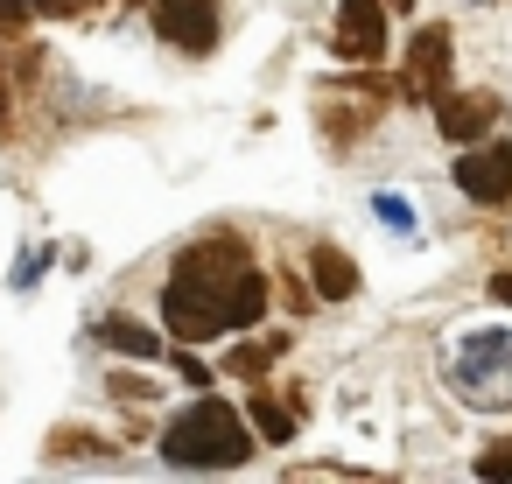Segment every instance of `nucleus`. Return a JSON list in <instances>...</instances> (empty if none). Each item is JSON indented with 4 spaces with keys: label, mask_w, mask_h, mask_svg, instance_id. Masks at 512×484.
I'll return each instance as SVG.
<instances>
[{
    "label": "nucleus",
    "mask_w": 512,
    "mask_h": 484,
    "mask_svg": "<svg viewBox=\"0 0 512 484\" xmlns=\"http://www.w3.org/2000/svg\"><path fill=\"white\" fill-rule=\"evenodd\" d=\"M491 302H505V309H512V274H491Z\"/></svg>",
    "instance_id": "nucleus-16"
},
{
    "label": "nucleus",
    "mask_w": 512,
    "mask_h": 484,
    "mask_svg": "<svg viewBox=\"0 0 512 484\" xmlns=\"http://www.w3.org/2000/svg\"><path fill=\"white\" fill-rule=\"evenodd\" d=\"M386 8H393V15H400V8H414V0H386Z\"/></svg>",
    "instance_id": "nucleus-18"
},
{
    "label": "nucleus",
    "mask_w": 512,
    "mask_h": 484,
    "mask_svg": "<svg viewBox=\"0 0 512 484\" xmlns=\"http://www.w3.org/2000/svg\"><path fill=\"white\" fill-rule=\"evenodd\" d=\"M260 316H267V274L246 260L239 239H197L162 288V323L176 344H204V337L246 330Z\"/></svg>",
    "instance_id": "nucleus-1"
},
{
    "label": "nucleus",
    "mask_w": 512,
    "mask_h": 484,
    "mask_svg": "<svg viewBox=\"0 0 512 484\" xmlns=\"http://www.w3.org/2000/svg\"><path fill=\"white\" fill-rule=\"evenodd\" d=\"M372 211H379L393 232H414V211H407V197H386V190H379V197H372Z\"/></svg>",
    "instance_id": "nucleus-13"
},
{
    "label": "nucleus",
    "mask_w": 512,
    "mask_h": 484,
    "mask_svg": "<svg viewBox=\"0 0 512 484\" xmlns=\"http://www.w3.org/2000/svg\"><path fill=\"white\" fill-rule=\"evenodd\" d=\"M99 344H113V351H127V358H162V337L141 330L134 316H106V323H99Z\"/></svg>",
    "instance_id": "nucleus-10"
},
{
    "label": "nucleus",
    "mask_w": 512,
    "mask_h": 484,
    "mask_svg": "<svg viewBox=\"0 0 512 484\" xmlns=\"http://www.w3.org/2000/svg\"><path fill=\"white\" fill-rule=\"evenodd\" d=\"M246 456H253V435L225 400H190L162 428V463H176V470H239Z\"/></svg>",
    "instance_id": "nucleus-2"
},
{
    "label": "nucleus",
    "mask_w": 512,
    "mask_h": 484,
    "mask_svg": "<svg viewBox=\"0 0 512 484\" xmlns=\"http://www.w3.org/2000/svg\"><path fill=\"white\" fill-rule=\"evenodd\" d=\"M449 57H456V43H449V29H421L414 43H407V78H400V92L407 99H442L449 92Z\"/></svg>",
    "instance_id": "nucleus-7"
},
{
    "label": "nucleus",
    "mask_w": 512,
    "mask_h": 484,
    "mask_svg": "<svg viewBox=\"0 0 512 484\" xmlns=\"http://www.w3.org/2000/svg\"><path fill=\"white\" fill-rule=\"evenodd\" d=\"M386 0H337V22H330V50L337 64H379L386 57Z\"/></svg>",
    "instance_id": "nucleus-4"
},
{
    "label": "nucleus",
    "mask_w": 512,
    "mask_h": 484,
    "mask_svg": "<svg viewBox=\"0 0 512 484\" xmlns=\"http://www.w3.org/2000/svg\"><path fill=\"white\" fill-rule=\"evenodd\" d=\"M281 351H288V337H260V344L232 351V358H225V372H239V379H260V372H267V365H274Z\"/></svg>",
    "instance_id": "nucleus-11"
},
{
    "label": "nucleus",
    "mask_w": 512,
    "mask_h": 484,
    "mask_svg": "<svg viewBox=\"0 0 512 484\" xmlns=\"http://www.w3.org/2000/svg\"><path fill=\"white\" fill-rule=\"evenodd\" d=\"M449 379H456V393H463L470 407H512V330H477V337H463Z\"/></svg>",
    "instance_id": "nucleus-3"
},
{
    "label": "nucleus",
    "mask_w": 512,
    "mask_h": 484,
    "mask_svg": "<svg viewBox=\"0 0 512 484\" xmlns=\"http://www.w3.org/2000/svg\"><path fill=\"white\" fill-rule=\"evenodd\" d=\"M477 477H512V442H491L477 456Z\"/></svg>",
    "instance_id": "nucleus-14"
},
{
    "label": "nucleus",
    "mask_w": 512,
    "mask_h": 484,
    "mask_svg": "<svg viewBox=\"0 0 512 484\" xmlns=\"http://www.w3.org/2000/svg\"><path fill=\"white\" fill-rule=\"evenodd\" d=\"M36 15H78V0H36Z\"/></svg>",
    "instance_id": "nucleus-17"
},
{
    "label": "nucleus",
    "mask_w": 512,
    "mask_h": 484,
    "mask_svg": "<svg viewBox=\"0 0 512 484\" xmlns=\"http://www.w3.org/2000/svg\"><path fill=\"white\" fill-rule=\"evenodd\" d=\"M29 22V8H22V0H0V29H22Z\"/></svg>",
    "instance_id": "nucleus-15"
},
{
    "label": "nucleus",
    "mask_w": 512,
    "mask_h": 484,
    "mask_svg": "<svg viewBox=\"0 0 512 484\" xmlns=\"http://www.w3.org/2000/svg\"><path fill=\"white\" fill-rule=\"evenodd\" d=\"M309 281H316L323 302H351V295H358V260L337 253V246H316V253H309Z\"/></svg>",
    "instance_id": "nucleus-9"
},
{
    "label": "nucleus",
    "mask_w": 512,
    "mask_h": 484,
    "mask_svg": "<svg viewBox=\"0 0 512 484\" xmlns=\"http://www.w3.org/2000/svg\"><path fill=\"white\" fill-rule=\"evenodd\" d=\"M253 428H260L267 442H288V435H295V414H288V407L260 386V393H253Z\"/></svg>",
    "instance_id": "nucleus-12"
},
{
    "label": "nucleus",
    "mask_w": 512,
    "mask_h": 484,
    "mask_svg": "<svg viewBox=\"0 0 512 484\" xmlns=\"http://www.w3.org/2000/svg\"><path fill=\"white\" fill-rule=\"evenodd\" d=\"M155 36L190 57L218 50V0H155Z\"/></svg>",
    "instance_id": "nucleus-5"
},
{
    "label": "nucleus",
    "mask_w": 512,
    "mask_h": 484,
    "mask_svg": "<svg viewBox=\"0 0 512 484\" xmlns=\"http://www.w3.org/2000/svg\"><path fill=\"white\" fill-rule=\"evenodd\" d=\"M491 120H498V92H442V99H435L442 141H484Z\"/></svg>",
    "instance_id": "nucleus-8"
},
{
    "label": "nucleus",
    "mask_w": 512,
    "mask_h": 484,
    "mask_svg": "<svg viewBox=\"0 0 512 484\" xmlns=\"http://www.w3.org/2000/svg\"><path fill=\"white\" fill-rule=\"evenodd\" d=\"M456 190L470 204H505L512 197V141H477L463 162H456Z\"/></svg>",
    "instance_id": "nucleus-6"
}]
</instances>
